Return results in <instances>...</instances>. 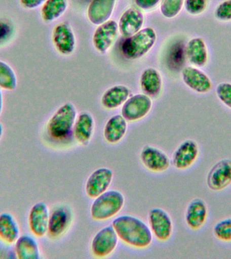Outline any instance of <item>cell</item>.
Wrapping results in <instances>:
<instances>
[{
    "label": "cell",
    "instance_id": "6da1fadb",
    "mask_svg": "<svg viewBox=\"0 0 231 259\" xmlns=\"http://www.w3.org/2000/svg\"><path fill=\"white\" fill-rule=\"evenodd\" d=\"M111 226L120 240L134 248H147L153 240V234L149 227L135 217H118L113 221Z\"/></svg>",
    "mask_w": 231,
    "mask_h": 259
},
{
    "label": "cell",
    "instance_id": "7a4b0ae2",
    "mask_svg": "<svg viewBox=\"0 0 231 259\" xmlns=\"http://www.w3.org/2000/svg\"><path fill=\"white\" fill-rule=\"evenodd\" d=\"M77 117L76 109L71 103L59 107L47 123L46 131L52 143H62L72 135L73 127Z\"/></svg>",
    "mask_w": 231,
    "mask_h": 259
},
{
    "label": "cell",
    "instance_id": "3957f363",
    "mask_svg": "<svg viewBox=\"0 0 231 259\" xmlns=\"http://www.w3.org/2000/svg\"><path fill=\"white\" fill-rule=\"evenodd\" d=\"M94 199L90 214L91 218L97 222L108 220L117 215L125 205V197L118 190H107Z\"/></svg>",
    "mask_w": 231,
    "mask_h": 259
},
{
    "label": "cell",
    "instance_id": "277c9868",
    "mask_svg": "<svg viewBox=\"0 0 231 259\" xmlns=\"http://www.w3.org/2000/svg\"><path fill=\"white\" fill-rule=\"evenodd\" d=\"M157 40V34L153 28H143L137 33L126 38L122 45V53L129 60H137L145 56Z\"/></svg>",
    "mask_w": 231,
    "mask_h": 259
},
{
    "label": "cell",
    "instance_id": "5b68a950",
    "mask_svg": "<svg viewBox=\"0 0 231 259\" xmlns=\"http://www.w3.org/2000/svg\"><path fill=\"white\" fill-rule=\"evenodd\" d=\"M206 184L214 192L222 191L231 185V159L219 160L211 167L207 174Z\"/></svg>",
    "mask_w": 231,
    "mask_h": 259
},
{
    "label": "cell",
    "instance_id": "8992f818",
    "mask_svg": "<svg viewBox=\"0 0 231 259\" xmlns=\"http://www.w3.org/2000/svg\"><path fill=\"white\" fill-rule=\"evenodd\" d=\"M119 237L112 226L104 227L95 234L91 242V252L97 258H105L115 250Z\"/></svg>",
    "mask_w": 231,
    "mask_h": 259
},
{
    "label": "cell",
    "instance_id": "52a82bcc",
    "mask_svg": "<svg viewBox=\"0 0 231 259\" xmlns=\"http://www.w3.org/2000/svg\"><path fill=\"white\" fill-rule=\"evenodd\" d=\"M152 107L151 97L145 94L129 97L122 105L121 115L127 121H137L144 118Z\"/></svg>",
    "mask_w": 231,
    "mask_h": 259
},
{
    "label": "cell",
    "instance_id": "ba28073f",
    "mask_svg": "<svg viewBox=\"0 0 231 259\" xmlns=\"http://www.w3.org/2000/svg\"><path fill=\"white\" fill-rule=\"evenodd\" d=\"M72 212L68 206L61 204L53 208L50 214L47 236L52 240L61 238L70 228Z\"/></svg>",
    "mask_w": 231,
    "mask_h": 259
},
{
    "label": "cell",
    "instance_id": "9c48e42d",
    "mask_svg": "<svg viewBox=\"0 0 231 259\" xmlns=\"http://www.w3.org/2000/svg\"><path fill=\"white\" fill-rule=\"evenodd\" d=\"M150 230L158 240L166 242L171 238L173 223L168 212L160 208H153L148 214Z\"/></svg>",
    "mask_w": 231,
    "mask_h": 259
},
{
    "label": "cell",
    "instance_id": "30bf717a",
    "mask_svg": "<svg viewBox=\"0 0 231 259\" xmlns=\"http://www.w3.org/2000/svg\"><path fill=\"white\" fill-rule=\"evenodd\" d=\"M200 154L198 143L194 140H185L174 151L172 158V165L178 170L189 169L196 163Z\"/></svg>",
    "mask_w": 231,
    "mask_h": 259
},
{
    "label": "cell",
    "instance_id": "8fae6325",
    "mask_svg": "<svg viewBox=\"0 0 231 259\" xmlns=\"http://www.w3.org/2000/svg\"><path fill=\"white\" fill-rule=\"evenodd\" d=\"M50 214V209L45 202H36L30 208L28 215V228L36 238L46 236Z\"/></svg>",
    "mask_w": 231,
    "mask_h": 259
},
{
    "label": "cell",
    "instance_id": "7c38bea8",
    "mask_svg": "<svg viewBox=\"0 0 231 259\" xmlns=\"http://www.w3.org/2000/svg\"><path fill=\"white\" fill-rule=\"evenodd\" d=\"M119 33V24L115 20H107L97 26L93 36L95 50L101 54L106 53L117 40Z\"/></svg>",
    "mask_w": 231,
    "mask_h": 259
},
{
    "label": "cell",
    "instance_id": "4fadbf2b",
    "mask_svg": "<svg viewBox=\"0 0 231 259\" xmlns=\"http://www.w3.org/2000/svg\"><path fill=\"white\" fill-rule=\"evenodd\" d=\"M113 178V171L107 167L95 170L87 178L85 184V192L88 197L97 198L108 190Z\"/></svg>",
    "mask_w": 231,
    "mask_h": 259
},
{
    "label": "cell",
    "instance_id": "5bb4252c",
    "mask_svg": "<svg viewBox=\"0 0 231 259\" xmlns=\"http://www.w3.org/2000/svg\"><path fill=\"white\" fill-rule=\"evenodd\" d=\"M140 159L146 169L154 173H162L169 169L171 161L167 154L151 146H145L140 153Z\"/></svg>",
    "mask_w": 231,
    "mask_h": 259
},
{
    "label": "cell",
    "instance_id": "9a60e30c",
    "mask_svg": "<svg viewBox=\"0 0 231 259\" xmlns=\"http://www.w3.org/2000/svg\"><path fill=\"white\" fill-rule=\"evenodd\" d=\"M208 214V207L205 200L200 198H194L186 206L184 221L190 230L198 231L206 225Z\"/></svg>",
    "mask_w": 231,
    "mask_h": 259
},
{
    "label": "cell",
    "instance_id": "2e32d148",
    "mask_svg": "<svg viewBox=\"0 0 231 259\" xmlns=\"http://www.w3.org/2000/svg\"><path fill=\"white\" fill-rule=\"evenodd\" d=\"M55 48L63 56H69L74 52L76 38L70 24L62 22L55 26L52 32Z\"/></svg>",
    "mask_w": 231,
    "mask_h": 259
},
{
    "label": "cell",
    "instance_id": "e0dca14e",
    "mask_svg": "<svg viewBox=\"0 0 231 259\" xmlns=\"http://www.w3.org/2000/svg\"><path fill=\"white\" fill-rule=\"evenodd\" d=\"M182 81L194 92L205 94L212 90V82L206 73L195 66H186L182 69Z\"/></svg>",
    "mask_w": 231,
    "mask_h": 259
},
{
    "label": "cell",
    "instance_id": "ac0fdd59",
    "mask_svg": "<svg viewBox=\"0 0 231 259\" xmlns=\"http://www.w3.org/2000/svg\"><path fill=\"white\" fill-rule=\"evenodd\" d=\"M143 22V14L139 9L135 8H128L120 18L119 32L125 37H129L142 29Z\"/></svg>",
    "mask_w": 231,
    "mask_h": 259
},
{
    "label": "cell",
    "instance_id": "d6986e66",
    "mask_svg": "<svg viewBox=\"0 0 231 259\" xmlns=\"http://www.w3.org/2000/svg\"><path fill=\"white\" fill-rule=\"evenodd\" d=\"M117 0H92L87 8V17L91 23L100 25L109 20Z\"/></svg>",
    "mask_w": 231,
    "mask_h": 259
},
{
    "label": "cell",
    "instance_id": "ffe728a7",
    "mask_svg": "<svg viewBox=\"0 0 231 259\" xmlns=\"http://www.w3.org/2000/svg\"><path fill=\"white\" fill-rule=\"evenodd\" d=\"M95 128V121L88 112H81L77 115L73 127L72 135L77 143L86 146L91 141Z\"/></svg>",
    "mask_w": 231,
    "mask_h": 259
},
{
    "label": "cell",
    "instance_id": "44dd1931",
    "mask_svg": "<svg viewBox=\"0 0 231 259\" xmlns=\"http://www.w3.org/2000/svg\"><path fill=\"white\" fill-rule=\"evenodd\" d=\"M185 54L186 60L197 68H203L208 62V48L202 38L195 37L188 40Z\"/></svg>",
    "mask_w": 231,
    "mask_h": 259
},
{
    "label": "cell",
    "instance_id": "7402d4cb",
    "mask_svg": "<svg viewBox=\"0 0 231 259\" xmlns=\"http://www.w3.org/2000/svg\"><path fill=\"white\" fill-rule=\"evenodd\" d=\"M14 245V252L18 259H40L41 250L33 235H20Z\"/></svg>",
    "mask_w": 231,
    "mask_h": 259
},
{
    "label": "cell",
    "instance_id": "603a6c76",
    "mask_svg": "<svg viewBox=\"0 0 231 259\" xmlns=\"http://www.w3.org/2000/svg\"><path fill=\"white\" fill-rule=\"evenodd\" d=\"M20 235L19 225L13 214L8 212L0 213V242L12 246Z\"/></svg>",
    "mask_w": 231,
    "mask_h": 259
},
{
    "label": "cell",
    "instance_id": "cb8c5ba5",
    "mask_svg": "<svg viewBox=\"0 0 231 259\" xmlns=\"http://www.w3.org/2000/svg\"><path fill=\"white\" fill-rule=\"evenodd\" d=\"M127 121L121 114L113 115L103 129V137L107 143L114 145L121 142L127 132Z\"/></svg>",
    "mask_w": 231,
    "mask_h": 259
},
{
    "label": "cell",
    "instance_id": "d4e9b609",
    "mask_svg": "<svg viewBox=\"0 0 231 259\" xmlns=\"http://www.w3.org/2000/svg\"><path fill=\"white\" fill-rule=\"evenodd\" d=\"M140 86L144 94L149 97H157L162 89L161 74L155 68H146L140 78Z\"/></svg>",
    "mask_w": 231,
    "mask_h": 259
},
{
    "label": "cell",
    "instance_id": "484cf974",
    "mask_svg": "<svg viewBox=\"0 0 231 259\" xmlns=\"http://www.w3.org/2000/svg\"><path fill=\"white\" fill-rule=\"evenodd\" d=\"M129 89L125 85H115L103 93L101 103L104 108L115 109L121 107L130 97Z\"/></svg>",
    "mask_w": 231,
    "mask_h": 259
},
{
    "label": "cell",
    "instance_id": "4316f807",
    "mask_svg": "<svg viewBox=\"0 0 231 259\" xmlns=\"http://www.w3.org/2000/svg\"><path fill=\"white\" fill-rule=\"evenodd\" d=\"M68 6V0H46L41 10L42 20L52 22L58 19L66 12Z\"/></svg>",
    "mask_w": 231,
    "mask_h": 259
},
{
    "label": "cell",
    "instance_id": "83f0119b",
    "mask_svg": "<svg viewBox=\"0 0 231 259\" xmlns=\"http://www.w3.org/2000/svg\"><path fill=\"white\" fill-rule=\"evenodd\" d=\"M17 87V77L12 67L0 60V89L12 91Z\"/></svg>",
    "mask_w": 231,
    "mask_h": 259
},
{
    "label": "cell",
    "instance_id": "f1b7e54d",
    "mask_svg": "<svg viewBox=\"0 0 231 259\" xmlns=\"http://www.w3.org/2000/svg\"><path fill=\"white\" fill-rule=\"evenodd\" d=\"M185 46L182 42H176L170 48L168 62L172 70H178L183 66L186 59Z\"/></svg>",
    "mask_w": 231,
    "mask_h": 259
},
{
    "label": "cell",
    "instance_id": "f546056e",
    "mask_svg": "<svg viewBox=\"0 0 231 259\" xmlns=\"http://www.w3.org/2000/svg\"><path fill=\"white\" fill-rule=\"evenodd\" d=\"M213 234L221 242L231 243V217L218 221L213 228Z\"/></svg>",
    "mask_w": 231,
    "mask_h": 259
},
{
    "label": "cell",
    "instance_id": "4dcf8cb0",
    "mask_svg": "<svg viewBox=\"0 0 231 259\" xmlns=\"http://www.w3.org/2000/svg\"><path fill=\"white\" fill-rule=\"evenodd\" d=\"M184 0H161L160 12L165 18L176 17L184 6Z\"/></svg>",
    "mask_w": 231,
    "mask_h": 259
},
{
    "label": "cell",
    "instance_id": "1f68e13d",
    "mask_svg": "<svg viewBox=\"0 0 231 259\" xmlns=\"http://www.w3.org/2000/svg\"><path fill=\"white\" fill-rule=\"evenodd\" d=\"M208 6V0H184V7L188 14L198 16L204 13Z\"/></svg>",
    "mask_w": 231,
    "mask_h": 259
},
{
    "label": "cell",
    "instance_id": "d6a6232c",
    "mask_svg": "<svg viewBox=\"0 0 231 259\" xmlns=\"http://www.w3.org/2000/svg\"><path fill=\"white\" fill-rule=\"evenodd\" d=\"M214 16L220 22L231 21V0H224L216 6Z\"/></svg>",
    "mask_w": 231,
    "mask_h": 259
},
{
    "label": "cell",
    "instance_id": "836d02e7",
    "mask_svg": "<svg viewBox=\"0 0 231 259\" xmlns=\"http://www.w3.org/2000/svg\"><path fill=\"white\" fill-rule=\"evenodd\" d=\"M216 94L219 100L231 109V83H220L216 87Z\"/></svg>",
    "mask_w": 231,
    "mask_h": 259
},
{
    "label": "cell",
    "instance_id": "e575fe53",
    "mask_svg": "<svg viewBox=\"0 0 231 259\" xmlns=\"http://www.w3.org/2000/svg\"><path fill=\"white\" fill-rule=\"evenodd\" d=\"M13 28L9 22L0 19V45L6 42L11 37Z\"/></svg>",
    "mask_w": 231,
    "mask_h": 259
},
{
    "label": "cell",
    "instance_id": "d590c367",
    "mask_svg": "<svg viewBox=\"0 0 231 259\" xmlns=\"http://www.w3.org/2000/svg\"><path fill=\"white\" fill-rule=\"evenodd\" d=\"M136 6L140 9L150 10L155 8L161 0H134Z\"/></svg>",
    "mask_w": 231,
    "mask_h": 259
},
{
    "label": "cell",
    "instance_id": "8d00e7d4",
    "mask_svg": "<svg viewBox=\"0 0 231 259\" xmlns=\"http://www.w3.org/2000/svg\"><path fill=\"white\" fill-rule=\"evenodd\" d=\"M46 0H20V3L22 7L28 10L35 9L43 6Z\"/></svg>",
    "mask_w": 231,
    "mask_h": 259
},
{
    "label": "cell",
    "instance_id": "74e56055",
    "mask_svg": "<svg viewBox=\"0 0 231 259\" xmlns=\"http://www.w3.org/2000/svg\"><path fill=\"white\" fill-rule=\"evenodd\" d=\"M3 107H4L3 93H2V89H0V116H1L2 111H3Z\"/></svg>",
    "mask_w": 231,
    "mask_h": 259
},
{
    "label": "cell",
    "instance_id": "f35d334b",
    "mask_svg": "<svg viewBox=\"0 0 231 259\" xmlns=\"http://www.w3.org/2000/svg\"><path fill=\"white\" fill-rule=\"evenodd\" d=\"M4 131L3 125H2V123L0 122V140H1L2 137H3Z\"/></svg>",
    "mask_w": 231,
    "mask_h": 259
}]
</instances>
